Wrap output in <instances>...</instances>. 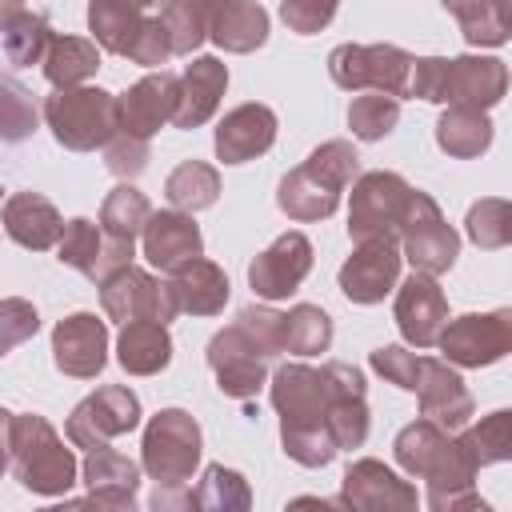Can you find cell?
<instances>
[{
    "label": "cell",
    "mask_w": 512,
    "mask_h": 512,
    "mask_svg": "<svg viewBox=\"0 0 512 512\" xmlns=\"http://www.w3.org/2000/svg\"><path fill=\"white\" fill-rule=\"evenodd\" d=\"M396 464L416 476V480H428V508L436 512H456V508H488L480 500V492L472 488L476 480V460L472 452L460 444V436L444 432L440 424L432 420H412L408 428H400L396 444Z\"/></svg>",
    "instance_id": "cell-1"
},
{
    "label": "cell",
    "mask_w": 512,
    "mask_h": 512,
    "mask_svg": "<svg viewBox=\"0 0 512 512\" xmlns=\"http://www.w3.org/2000/svg\"><path fill=\"white\" fill-rule=\"evenodd\" d=\"M360 176V156L348 140H324L320 148L308 152V160L300 168H292L280 188H276V204L288 220L296 224H312V220H328L340 204V192Z\"/></svg>",
    "instance_id": "cell-2"
},
{
    "label": "cell",
    "mask_w": 512,
    "mask_h": 512,
    "mask_svg": "<svg viewBox=\"0 0 512 512\" xmlns=\"http://www.w3.org/2000/svg\"><path fill=\"white\" fill-rule=\"evenodd\" d=\"M12 468L36 496H64L80 472L72 448H64L60 432L36 412H12Z\"/></svg>",
    "instance_id": "cell-3"
},
{
    "label": "cell",
    "mask_w": 512,
    "mask_h": 512,
    "mask_svg": "<svg viewBox=\"0 0 512 512\" xmlns=\"http://www.w3.org/2000/svg\"><path fill=\"white\" fill-rule=\"evenodd\" d=\"M44 124L52 128L56 144L68 152H96L120 132L116 96L92 84L56 88L44 100Z\"/></svg>",
    "instance_id": "cell-4"
},
{
    "label": "cell",
    "mask_w": 512,
    "mask_h": 512,
    "mask_svg": "<svg viewBox=\"0 0 512 512\" xmlns=\"http://www.w3.org/2000/svg\"><path fill=\"white\" fill-rule=\"evenodd\" d=\"M204 452L200 424L184 408H160L140 444V468L156 480V488H188L196 464Z\"/></svg>",
    "instance_id": "cell-5"
},
{
    "label": "cell",
    "mask_w": 512,
    "mask_h": 512,
    "mask_svg": "<svg viewBox=\"0 0 512 512\" xmlns=\"http://www.w3.org/2000/svg\"><path fill=\"white\" fill-rule=\"evenodd\" d=\"M396 240H400V256L416 268V272H428V276H440L456 264L460 256V236L456 228L444 220L440 204L428 196V192H408V204H404V216H400V228H396Z\"/></svg>",
    "instance_id": "cell-6"
},
{
    "label": "cell",
    "mask_w": 512,
    "mask_h": 512,
    "mask_svg": "<svg viewBox=\"0 0 512 512\" xmlns=\"http://www.w3.org/2000/svg\"><path fill=\"white\" fill-rule=\"evenodd\" d=\"M408 68L412 56L396 44H340L328 56V72L344 92H384L396 100L408 92Z\"/></svg>",
    "instance_id": "cell-7"
},
{
    "label": "cell",
    "mask_w": 512,
    "mask_h": 512,
    "mask_svg": "<svg viewBox=\"0 0 512 512\" xmlns=\"http://www.w3.org/2000/svg\"><path fill=\"white\" fill-rule=\"evenodd\" d=\"M440 352L456 368H488L512 352V312H468L456 320H444L436 336Z\"/></svg>",
    "instance_id": "cell-8"
},
{
    "label": "cell",
    "mask_w": 512,
    "mask_h": 512,
    "mask_svg": "<svg viewBox=\"0 0 512 512\" xmlns=\"http://www.w3.org/2000/svg\"><path fill=\"white\" fill-rule=\"evenodd\" d=\"M100 308L108 320H156V324H168L176 320L180 304H176V292L168 280L136 268V264H124L116 268L108 280H100Z\"/></svg>",
    "instance_id": "cell-9"
},
{
    "label": "cell",
    "mask_w": 512,
    "mask_h": 512,
    "mask_svg": "<svg viewBox=\"0 0 512 512\" xmlns=\"http://www.w3.org/2000/svg\"><path fill=\"white\" fill-rule=\"evenodd\" d=\"M136 424H140V400H136V392L124 388V384H104V388H96L92 396H84L72 408V416L64 424V436L76 448L92 452V448H104L108 440L132 432Z\"/></svg>",
    "instance_id": "cell-10"
},
{
    "label": "cell",
    "mask_w": 512,
    "mask_h": 512,
    "mask_svg": "<svg viewBox=\"0 0 512 512\" xmlns=\"http://www.w3.org/2000/svg\"><path fill=\"white\" fill-rule=\"evenodd\" d=\"M408 180L400 172H364L352 180V204H348V236L372 240V236H396L404 204H408Z\"/></svg>",
    "instance_id": "cell-11"
},
{
    "label": "cell",
    "mask_w": 512,
    "mask_h": 512,
    "mask_svg": "<svg viewBox=\"0 0 512 512\" xmlns=\"http://www.w3.org/2000/svg\"><path fill=\"white\" fill-rule=\"evenodd\" d=\"M400 244L396 236L356 240L352 256L340 264V292L352 304H380L400 280Z\"/></svg>",
    "instance_id": "cell-12"
},
{
    "label": "cell",
    "mask_w": 512,
    "mask_h": 512,
    "mask_svg": "<svg viewBox=\"0 0 512 512\" xmlns=\"http://www.w3.org/2000/svg\"><path fill=\"white\" fill-rule=\"evenodd\" d=\"M132 256H136V244H132V240L104 236V232H100L92 220H84V216L68 220L64 232H60V240H56V260L68 264V268H76V272H84V276L96 280V284L108 280L116 268L132 264Z\"/></svg>",
    "instance_id": "cell-13"
},
{
    "label": "cell",
    "mask_w": 512,
    "mask_h": 512,
    "mask_svg": "<svg viewBox=\"0 0 512 512\" xmlns=\"http://www.w3.org/2000/svg\"><path fill=\"white\" fill-rule=\"evenodd\" d=\"M208 368L216 372V388L232 400H252L268 380V360L236 324L208 340Z\"/></svg>",
    "instance_id": "cell-14"
},
{
    "label": "cell",
    "mask_w": 512,
    "mask_h": 512,
    "mask_svg": "<svg viewBox=\"0 0 512 512\" xmlns=\"http://www.w3.org/2000/svg\"><path fill=\"white\" fill-rule=\"evenodd\" d=\"M328 384L320 368L308 364H280L272 372V408L280 412V428L308 424V428H328Z\"/></svg>",
    "instance_id": "cell-15"
},
{
    "label": "cell",
    "mask_w": 512,
    "mask_h": 512,
    "mask_svg": "<svg viewBox=\"0 0 512 512\" xmlns=\"http://www.w3.org/2000/svg\"><path fill=\"white\" fill-rule=\"evenodd\" d=\"M312 272V244L304 232H284L276 236L252 264H248V284L260 300H284L288 292L300 288V280Z\"/></svg>",
    "instance_id": "cell-16"
},
{
    "label": "cell",
    "mask_w": 512,
    "mask_h": 512,
    "mask_svg": "<svg viewBox=\"0 0 512 512\" xmlns=\"http://www.w3.org/2000/svg\"><path fill=\"white\" fill-rule=\"evenodd\" d=\"M52 360L64 376L92 380L108 364V324L92 312H72L52 328Z\"/></svg>",
    "instance_id": "cell-17"
},
{
    "label": "cell",
    "mask_w": 512,
    "mask_h": 512,
    "mask_svg": "<svg viewBox=\"0 0 512 512\" xmlns=\"http://www.w3.org/2000/svg\"><path fill=\"white\" fill-rule=\"evenodd\" d=\"M416 400H420V416L440 424L444 432H460L476 412L472 392L464 388L460 372L448 360H432V356H420Z\"/></svg>",
    "instance_id": "cell-18"
},
{
    "label": "cell",
    "mask_w": 512,
    "mask_h": 512,
    "mask_svg": "<svg viewBox=\"0 0 512 512\" xmlns=\"http://www.w3.org/2000/svg\"><path fill=\"white\" fill-rule=\"evenodd\" d=\"M340 504L344 508H364V512H408V508L420 504V496L388 464L364 456V460H352L348 464Z\"/></svg>",
    "instance_id": "cell-19"
},
{
    "label": "cell",
    "mask_w": 512,
    "mask_h": 512,
    "mask_svg": "<svg viewBox=\"0 0 512 512\" xmlns=\"http://www.w3.org/2000/svg\"><path fill=\"white\" fill-rule=\"evenodd\" d=\"M448 320V300L436 284V276L416 272L396 288V328L412 348H432L440 328Z\"/></svg>",
    "instance_id": "cell-20"
},
{
    "label": "cell",
    "mask_w": 512,
    "mask_h": 512,
    "mask_svg": "<svg viewBox=\"0 0 512 512\" xmlns=\"http://www.w3.org/2000/svg\"><path fill=\"white\" fill-rule=\"evenodd\" d=\"M116 112H120V132L152 140L176 112V76L164 68L148 72L124 96H116Z\"/></svg>",
    "instance_id": "cell-21"
},
{
    "label": "cell",
    "mask_w": 512,
    "mask_h": 512,
    "mask_svg": "<svg viewBox=\"0 0 512 512\" xmlns=\"http://www.w3.org/2000/svg\"><path fill=\"white\" fill-rule=\"evenodd\" d=\"M276 140V112L268 104H240L232 112H224V120L216 124V160L224 164H244L256 160L272 148Z\"/></svg>",
    "instance_id": "cell-22"
},
{
    "label": "cell",
    "mask_w": 512,
    "mask_h": 512,
    "mask_svg": "<svg viewBox=\"0 0 512 512\" xmlns=\"http://www.w3.org/2000/svg\"><path fill=\"white\" fill-rule=\"evenodd\" d=\"M228 88V68L216 56H196L180 76H176V128H200L216 116L220 96Z\"/></svg>",
    "instance_id": "cell-23"
},
{
    "label": "cell",
    "mask_w": 512,
    "mask_h": 512,
    "mask_svg": "<svg viewBox=\"0 0 512 512\" xmlns=\"http://www.w3.org/2000/svg\"><path fill=\"white\" fill-rule=\"evenodd\" d=\"M508 92V68L496 56H456L448 60V88L444 104H464V108H496Z\"/></svg>",
    "instance_id": "cell-24"
},
{
    "label": "cell",
    "mask_w": 512,
    "mask_h": 512,
    "mask_svg": "<svg viewBox=\"0 0 512 512\" xmlns=\"http://www.w3.org/2000/svg\"><path fill=\"white\" fill-rule=\"evenodd\" d=\"M140 240H144L148 264L160 268V272H172L176 264H184V260H192V256L204 252V236H200L192 212H180V208L152 212L148 224H144V232H140Z\"/></svg>",
    "instance_id": "cell-25"
},
{
    "label": "cell",
    "mask_w": 512,
    "mask_h": 512,
    "mask_svg": "<svg viewBox=\"0 0 512 512\" xmlns=\"http://www.w3.org/2000/svg\"><path fill=\"white\" fill-rule=\"evenodd\" d=\"M80 476L88 484V500L96 508H128L136 504V484H140V464L128 460L116 448H92L88 460L80 464Z\"/></svg>",
    "instance_id": "cell-26"
},
{
    "label": "cell",
    "mask_w": 512,
    "mask_h": 512,
    "mask_svg": "<svg viewBox=\"0 0 512 512\" xmlns=\"http://www.w3.org/2000/svg\"><path fill=\"white\" fill-rule=\"evenodd\" d=\"M4 232L20 244V248H32V252H44V248H56L60 232H64V216L56 212V204L40 192H16L4 200Z\"/></svg>",
    "instance_id": "cell-27"
},
{
    "label": "cell",
    "mask_w": 512,
    "mask_h": 512,
    "mask_svg": "<svg viewBox=\"0 0 512 512\" xmlns=\"http://www.w3.org/2000/svg\"><path fill=\"white\" fill-rule=\"evenodd\" d=\"M172 292H176V304L180 312H192V316H216L224 312L228 304V276L220 264L204 260V256H192L184 264L172 268Z\"/></svg>",
    "instance_id": "cell-28"
},
{
    "label": "cell",
    "mask_w": 512,
    "mask_h": 512,
    "mask_svg": "<svg viewBox=\"0 0 512 512\" xmlns=\"http://www.w3.org/2000/svg\"><path fill=\"white\" fill-rule=\"evenodd\" d=\"M208 40L224 52H256L268 40V12L256 0H220L208 24Z\"/></svg>",
    "instance_id": "cell-29"
},
{
    "label": "cell",
    "mask_w": 512,
    "mask_h": 512,
    "mask_svg": "<svg viewBox=\"0 0 512 512\" xmlns=\"http://www.w3.org/2000/svg\"><path fill=\"white\" fill-rule=\"evenodd\" d=\"M116 360L128 376H156L172 360V336L168 324L156 320H128L116 340Z\"/></svg>",
    "instance_id": "cell-30"
},
{
    "label": "cell",
    "mask_w": 512,
    "mask_h": 512,
    "mask_svg": "<svg viewBox=\"0 0 512 512\" xmlns=\"http://www.w3.org/2000/svg\"><path fill=\"white\" fill-rule=\"evenodd\" d=\"M148 16L152 12L140 8L136 0H88V32H92L96 48H104L112 56H128V48Z\"/></svg>",
    "instance_id": "cell-31"
},
{
    "label": "cell",
    "mask_w": 512,
    "mask_h": 512,
    "mask_svg": "<svg viewBox=\"0 0 512 512\" xmlns=\"http://www.w3.org/2000/svg\"><path fill=\"white\" fill-rule=\"evenodd\" d=\"M472 48H500L512 32V0H440Z\"/></svg>",
    "instance_id": "cell-32"
},
{
    "label": "cell",
    "mask_w": 512,
    "mask_h": 512,
    "mask_svg": "<svg viewBox=\"0 0 512 512\" xmlns=\"http://www.w3.org/2000/svg\"><path fill=\"white\" fill-rule=\"evenodd\" d=\"M436 144L456 156V160H472L480 152H488L492 144V120L480 108H464V104H448L444 116L436 120Z\"/></svg>",
    "instance_id": "cell-33"
},
{
    "label": "cell",
    "mask_w": 512,
    "mask_h": 512,
    "mask_svg": "<svg viewBox=\"0 0 512 512\" xmlns=\"http://www.w3.org/2000/svg\"><path fill=\"white\" fill-rule=\"evenodd\" d=\"M44 76L52 88H72V84H88L100 68V52L96 40L84 36H52L48 52H44Z\"/></svg>",
    "instance_id": "cell-34"
},
{
    "label": "cell",
    "mask_w": 512,
    "mask_h": 512,
    "mask_svg": "<svg viewBox=\"0 0 512 512\" xmlns=\"http://www.w3.org/2000/svg\"><path fill=\"white\" fill-rule=\"evenodd\" d=\"M164 196L172 208L180 212H204L220 200V172L204 160H184L168 172L164 180Z\"/></svg>",
    "instance_id": "cell-35"
},
{
    "label": "cell",
    "mask_w": 512,
    "mask_h": 512,
    "mask_svg": "<svg viewBox=\"0 0 512 512\" xmlns=\"http://www.w3.org/2000/svg\"><path fill=\"white\" fill-rule=\"evenodd\" d=\"M216 8H220V0H168L160 8V20L168 28L172 56H192L208 40V24H212V12Z\"/></svg>",
    "instance_id": "cell-36"
},
{
    "label": "cell",
    "mask_w": 512,
    "mask_h": 512,
    "mask_svg": "<svg viewBox=\"0 0 512 512\" xmlns=\"http://www.w3.org/2000/svg\"><path fill=\"white\" fill-rule=\"evenodd\" d=\"M148 216H152L148 196L124 180V184H116V188L104 196V204H100V232H104V236H116V240H132V244H136V236L144 232Z\"/></svg>",
    "instance_id": "cell-37"
},
{
    "label": "cell",
    "mask_w": 512,
    "mask_h": 512,
    "mask_svg": "<svg viewBox=\"0 0 512 512\" xmlns=\"http://www.w3.org/2000/svg\"><path fill=\"white\" fill-rule=\"evenodd\" d=\"M332 344V320L320 304H296L284 312V352L320 356Z\"/></svg>",
    "instance_id": "cell-38"
},
{
    "label": "cell",
    "mask_w": 512,
    "mask_h": 512,
    "mask_svg": "<svg viewBox=\"0 0 512 512\" xmlns=\"http://www.w3.org/2000/svg\"><path fill=\"white\" fill-rule=\"evenodd\" d=\"M188 504L192 508H216V512H240L252 504V492H248V480L224 464H208L200 484L188 492Z\"/></svg>",
    "instance_id": "cell-39"
},
{
    "label": "cell",
    "mask_w": 512,
    "mask_h": 512,
    "mask_svg": "<svg viewBox=\"0 0 512 512\" xmlns=\"http://www.w3.org/2000/svg\"><path fill=\"white\" fill-rule=\"evenodd\" d=\"M460 444L472 452L476 468H488V464L508 460V456H512V412H508V408H500V412L484 416V420H480V424H472V428L464 424Z\"/></svg>",
    "instance_id": "cell-40"
},
{
    "label": "cell",
    "mask_w": 512,
    "mask_h": 512,
    "mask_svg": "<svg viewBox=\"0 0 512 512\" xmlns=\"http://www.w3.org/2000/svg\"><path fill=\"white\" fill-rule=\"evenodd\" d=\"M468 240L484 252H496V248H508L512 244V204L500 200V196H484L468 208Z\"/></svg>",
    "instance_id": "cell-41"
},
{
    "label": "cell",
    "mask_w": 512,
    "mask_h": 512,
    "mask_svg": "<svg viewBox=\"0 0 512 512\" xmlns=\"http://www.w3.org/2000/svg\"><path fill=\"white\" fill-rule=\"evenodd\" d=\"M48 40H52V28H48V16L40 12H20L8 28H4V56L16 64V68H32L44 60L48 52Z\"/></svg>",
    "instance_id": "cell-42"
},
{
    "label": "cell",
    "mask_w": 512,
    "mask_h": 512,
    "mask_svg": "<svg viewBox=\"0 0 512 512\" xmlns=\"http://www.w3.org/2000/svg\"><path fill=\"white\" fill-rule=\"evenodd\" d=\"M36 100L32 92L16 80V76H0V140L4 144H20L36 132Z\"/></svg>",
    "instance_id": "cell-43"
},
{
    "label": "cell",
    "mask_w": 512,
    "mask_h": 512,
    "mask_svg": "<svg viewBox=\"0 0 512 512\" xmlns=\"http://www.w3.org/2000/svg\"><path fill=\"white\" fill-rule=\"evenodd\" d=\"M400 120V100L384 92H364L348 104V128L356 140H384Z\"/></svg>",
    "instance_id": "cell-44"
},
{
    "label": "cell",
    "mask_w": 512,
    "mask_h": 512,
    "mask_svg": "<svg viewBox=\"0 0 512 512\" xmlns=\"http://www.w3.org/2000/svg\"><path fill=\"white\" fill-rule=\"evenodd\" d=\"M236 328L260 348L264 360H276L284 352V312H276L268 304H248L236 316Z\"/></svg>",
    "instance_id": "cell-45"
},
{
    "label": "cell",
    "mask_w": 512,
    "mask_h": 512,
    "mask_svg": "<svg viewBox=\"0 0 512 512\" xmlns=\"http://www.w3.org/2000/svg\"><path fill=\"white\" fill-rule=\"evenodd\" d=\"M328 432L336 448H360L368 440V404L364 396H336L328 400Z\"/></svg>",
    "instance_id": "cell-46"
},
{
    "label": "cell",
    "mask_w": 512,
    "mask_h": 512,
    "mask_svg": "<svg viewBox=\"0 0 512 512\" xmlns=\"http://www.w3.org/2000/svg\"><path fill=\"white\" fill-rule=\"evenodd\" d=\"M36 328H40V316L28 300H20V296L0 300V356H8L16 344L32 340Z\"/></svg>",
    "instance_id": "cell-47"
},
{
    "label": "cell",
    "mask_w": 512,
    "mask_h": 512,
    "mask_svg": "<svg viewBox=\"0 0 512 512\" xmlns=\"http://www.w3.org/2000/svg\"><path fill=\"white\" fill-rule=\"evenodd\" d=\"M104 168L112 176H120V180H136L148 168V140L128 136V132H116L104 144Z\"/></svg>",
    "instance_id": "cell-48"
},
{
    "label": "cell",
    "mask_w": 512,
    "mask_h": 512,
    "mask_svg": "<svg viewBox=\"0 0 512 512\" xmlns=\"http://www.w3.org/2000/svg\"><path fill=\"white\" fill-rule=\"evenodd\" d=\"M372 368H376L388 384H396V388H404V392H416L420 356L408 352L404 344H384V348H376V352H372Z\"/></svg>",
    "instance_id": "cell-49"
},
{
    "label": "cell",
    "mask_w": 512,
    "mask_h": 512,
    "mask_svg": "<svg viewBox=\"0 0 512 512\" xmlns=\"http://www.w3.org/2000/svg\"><path fill=\"white\" fill-rule=\"evenodd\" d=\"M168 56H172L168 28H164L160 12H152V16L144 20V28L136 32V40H132V48H128V56H124V60L144 64V68H160V64H168Z\"/></svg>",
    "instance_id": "cell-50"
},
{
    "label": "cell",
    "mask_w": 512,
    "mask_h": 512,
    "mask_svg": "<svg viewBox=\"0 0 512 512\" xmlns=\"http://www.w3.org/2000/svg\"><path fill=\"white\" fill-rule=\"evenodd\" d=\"M444 88H448V60L444 56H412L408 68V92L404 96H420L432 104H444Z\"/></svg>",
    "instance_id": "cell-51"
},
{
    "label": "cell",
    "mask_w": 512,
    "mask_h": 512,
    "mask_svg": "<svg viewBox=\"0 0 512 512\" xmlns=\"http://www.w3.org/2000/svg\"><path fill=\"white\" fill-rule=\"evenodd\" d=\"M336 8H340V0H284L280 4V16H284V24L292 32L312 36V32H320V28L332 24Z\"/></svg>",
    "instance_id": "cell-52"
},
{
    "label": "cell",
    "mask_w": 512,
    "mask_h": 512,
    "mask_svg": "<svg viewBox=\"0 0 512 512\" xmlns=\"http://www.w3.org/2000/svg\"><path fill=\"white\" fill-rule=\"evenodd\" d=\"M12 464V412L0 408V476Z\"/></svg>",
    "instance_id": "cell-53"
},
{
    "label": "cell",
    "mask_w": 512,
    "mask_h": 512,
    "mask_svg": "<svg viewBox=\"0 0 512 512\" xmlns=\"http://www.w3.org/2000/svg\"><path fill=\"white\" fill-rule=\"evenodd\" d=\"M20 12H24V0H0V32H4Z\"/></svg>",
    "instance_id": "cell-54"
},
{
    "label": "cell",
    "mask_w": 512,
    "mask_h": 512,
    "mask_svg": "<svg viewBox=\"0 0 512 512\" xmlns=\"http://www.w3.org/2000/svg\"><path fill=\"white\" fill-rule=\"evenodd\" d=\"M136 4H140V8H148V12H160L168 0H136Z\"/></svg>",
    "instance_id": "cell-55"
},
{
    "label": "cell",
    "mask_w": 512,
    "mask_h": 512,
    "mask_svg": "<svg viewBox=\"0 0 512 512\" xmlns=\"http://www.w3.org/2000/svg\"><path fill=\"white\" fill-rule=\"evenodd\" d=\"M0 196H4V188H0Z\"/></svg>",
    "instance_id": "cell-56"
}]
</instances>
